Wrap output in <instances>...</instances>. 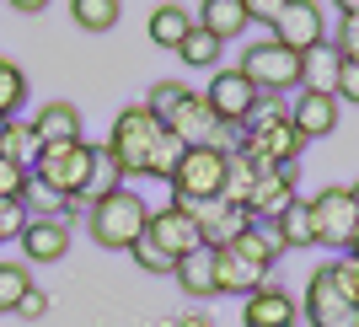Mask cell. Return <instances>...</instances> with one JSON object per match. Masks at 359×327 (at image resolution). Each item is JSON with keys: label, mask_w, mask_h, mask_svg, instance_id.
Listing matches in <instances>:
<instances>
[{"label": "cell", "mask_w": 359, "mask_h": 327, "mask_svg": "<svg viewBox=\"0 0 359 327\" xmlns=\"http://www.w3.org/2000/svg\"><path fill=\"white\" fill-rule=\"evenodd\" d=\"M145 220L150 209L135 188H113L107 199H91L86 209V225H91V241L107 247V253H129L140 236H145Z\"/></svg>", "instance_id": "6da1fadb"}, {"label": "cell", "mask_w": 359, "mask_h": 327, "mask_svg": "<svg viewBox=\"0 0 359 327\" xmlns=\"http://www.w3.org/2000/svg\"><path fill=\"white\" fill-rule=\"evenodd\" d=\"M166 134V124L150 113L145 102H129L113 119V134H107V150L118 156L123 166V178H145V166H150V150H156V140Z\"/></svg>", "instance_id": "7a4b0ae2"}, {"label": "cell", "mask_w": 359, "mask_h": 327, "mask_svg": "<svg viewBox=\"0 0 359 327\" xmlns=\"http://www.w3.org/2000/svg\"><path fill=\"white\" fill-rule=\"evenodd\" d=\"M225 156L231 150H220V145H188L182 150V161H177V172H172V204H210V199H220V188H225Z\"/></svg>", "instance_id": "3957f363"}, {"label": "cell", "mask_w": 359, "mask_h": 327, "mask_svg": "<svg viewBox=\"0 0 359 327\" xmlns=\"http://www.w3.org/2000/svg\"><path fill=\"white\" fill-rule=\"evenodd\" d=\"M91 156H97V145H86V140H70V145H43L38 150V161H32V178L48 182L54 194H86V178H91Z\"/></svg>", "instance_id": "277c9868"}, {"label": "cell", "mask_w": 359, "mask_h": 327, "mask_svg": "<svg viewBox=\"0 0 359 327\" xmlns=\"http://www.w3.org/2000/svg\"><path fill=\"white\" fill-rule=\"evenodd\" d=\"M247 81H252L257 91H295L300 86V54H290V48H279L269 38V44H252L247 54H241V65H236Z\"/></svg>", "instance_id": "5b68a950"}, {"label": "cell", "mask_w": 359, "mask_h": 327, "mask_svg": "<svg viewBox=\"0 0 359 327\" xmlns=\"http://www.w3.org/2000/svg\"><path fill=\"white\" fill-rule=\"evenodd\" d=\"M306 209H311V236L322 241V247H348L359 231V209L354 199H348V188H322L316 199H306Z\"/></svg>", "instance_id": "8992f818"}, {"label": "cell", "mask_w": 359, "mask_h": 327, "mask_svg": "<svg viewBox=\"0 0 359 327\" xmlns=\"http://www.w3.org/2000/svg\"><path fill=\"white\" fill-rule=\"evenodd\" d=\"M300 316L311 327H359V306L338 290L327 268H316L311 279H306V300H300Z\"/></svg>", "instance_id": "52a82bcc"}, {"label": "cell", "mask_w": 359, "mask_h": 327, "mask_svg": "<svg viewBox=\"0 0 359 327\" xmlns=\"http://www.w3.org/2000/svg\"><path fill=\"white\" fill-rule=\"evenodd\" d=\"M145 236L156 241V247H161V253L172 258V263H177V258H188L194 247H204L198 215H194L188 204H166V209H156V215L145 220Z\"/></svg>", "instance_id": "ba28073f"}, {"label": "cell", "mask_w": 359, "mask_h": 327, "mask_svg": "<svg viewBox=\"0 0 359 327\" xmlns=\"http://www.w3.org/2000/svg\"><path fill=\"white\" fill-rule=\"evenodd\" d=\"M273 44L290 48V54H306V48L327 44L322 38V0H285V11L273 16Z\"/></svg>", "instance_id": "9c48e42d"}, {"label": "cell", "mask_w": 359, "mask_h": 327, "mask_svg": "<svg viewBox=\"0 0 359 327\" xmlns=\"http://www.w3.org/2000/svg\"><path fill=\"white\" fill-rule=\"evenodd\" d=\"M290 204H295V166H263L252 182V199H247V215L273 225Z\"/></svg>", "instance_id": "30bf717a"}, {"label": "cell", "mask_w": 359, "mask_h": 327, "mask_svg": "<svg viewBox=\"0 0 359 327\" xmlns=\"http://www.w3.org/2000/svg\"><path fill=\"white\" fill-rule=\"evenodd\" d=\"M338 113H344V102L332 97V91H300L295 102H290V124H295V134L311 145V140H327L332 129H338Z\"/></svg>", "instance_id": "8fae6325"}, {"label": "cell", "mask_w": 359, "mask_h": 327, "mask_svg": "<svg viewBox=\"0 0 359 327\" xmlns=\"http://www.w3.org/2000/svg\"><path fill=\"white\" fill-rule=\"evenodd\" d=\"M204 102L215 107V119H220V124H236V129H241L247 107L257 102V86H252V81H247L241 70H215L210 91H204Z\"/></svg>", "instance_id": "7c38bea8"}, {"label": "cell", "mask_w": 359, "mask_h": 327, "mask_svg": "<svg viewBox=\"0 0 359 327\" xmlns=\"http://www.w3.org/2000/svg\"><path fill=\"white\" fill-rule=\"evenodd\" d=\"M215 129H220V119H215V107L204 102V91H188V97L166 113V134H177L182 145H215Z\"/></svg>", "instance_id": "4fadbf2b"}, {"label": "cell", "mask_w": 359, "mask_h": 327, "mask_svg": "<svg viewBox=\"0 0 359 327\" xmlns=\"http://www.w3.org/2000/svg\"><path fill=\"white\" fill-rule=\"evenodd\" d=\"M241 322L247 327H295L300 322V306L285 295V284H257L252 295H247V306H241Z\"/></svg>", "instance_id": "5bb4252c"}, {"label": "cell", "mask_w": 359, "mask_h": 327, "mask_svg": "<svg viewBox=\"0 0 359 327\" xmlns=\"http://www.w3.org/2000/svg\"><path fill=\"white\" fill-rule=\"evenodd\" d=\"M269 274L273 268L241 258L236 247H215V290H220V295H252L257 284H269Z\"/></svg>", "instance_id": "9a60e30c"}, {"label": "cell", "mask_w": 359, "mask_h": 327, "mask_svg": "<svg viewBox=\"0 0 359 327\" xmlns=\"http://www.w3.org/2000/svg\"><path fill=\"white\" fill-rule=\"evenodd\" d=\"M22 253H27V263H60V258L70 253V220H65V215L27 220V231H22Z\"/></svg>", "instance_id": "2e32d148"}, {"label": "cell", "mask_w": 359, "mask_h": 327, "mask_svg": "<svg viewBox=\"0 0 359 327\" xmlns=\"http://www.w3.org/2000/svg\"><path fill=\"white\" fill-rule=\"evenodd\" d=\"M198 215V231H204V247H231V241L252 225V215L236 204H220V199H210V204H194Z\"/></svg>", "instance_id": "e0dca14e"}, {"label": "cell", "mask_w": 359, "mask_h": 327, "mask_svg": "<svg viewBox=\"0 0 359 327\" xmlns=\"http://www.w3.org/2000/svg\"><path fill=\"white\" fill-rule=\"evenodd\" d=\"M32 129H38V140H43V145H70V140H86V134H81V107L65 102V97L38 107Z\"/></svg>", "instance_id": "ac0fdd59"}, {"label": "cell", "mask_w": 359, "mask_h": 327, "mask_svg": "<svg viewBox=\"0 0 359 327\" xmlns=\"http://www.w3.org/2000/svg\"><path fill=\"white\" fill-rule=\"evenodd\" d=\"M194 27H198V16L188 11V6H177V0H166V6L150 11V44H156V48H172V54H177V44Z\"/></svg>", "instance_id": "d6986e66"}, {"label": "cell", "mask_w": 359, "mask_h": 327, "mask_svg": "<svg viewBox=\"0 0 359 327\" xmlns=\"http://www.w3.org/2000/svg\"><path fill=\"white\" fill-rule=\"evenodd\" d=\"M177 284L188 290L194 300H215L220 290H215V247H194L188 258H177Z\"/></svg>", "instance_id": "ffe728a7"}, {"label": "cell", "mask_w": 359, "mask_h": 327, "mask_svg": "<svg viewBox=\"0 0 359 327\" xmlns=\"http://www.w3.org/2000/svg\"><path fill=\"white\" fill-rule=\"evenodd\" d=\"M198 27L215 32L220 44H231V38H241L252 22H247V11H241V0H204V6H198Z\"/></svg>", "instance_id": "44dd1931"}, {"label": "cell", "mask_w": 359, "mask_h": 327, "mask_svg": "<svg viewBox=\"0 0 359 327\" xmlns=\"http://www.w3.org/2000/svg\"><path fill=\"white\" fill-rule=\"evenodd\" d=\"M338 48L332 44H316V48H306V54H300V86L306 91H332L338 86Z\"/></svg>", "instance_id": "7402d4cb"}, {"label": "cell", "mask_w": 359, "mask_h": 327, "mask_svg": "<svg viewBox=\"0 0 359 327\" xmlns=\"http://www.w3.org/2000/svg\"><path fill=\"white\" fill-rule=\"evenodd\" d=\"M38 150H43V140H38L32 124H22V119H6V124H0V156H6V161L32 166V161H38Z\"/></svg>", "instance_id": "603a6c76"}, {"label": "cell", "mask_w": 359, "mask_h": 327, "mask_svg": "<svg viewBox=\"0 0 359 327\" xmlns=\"http://www.w3.org/2000/svg\"><path fill=\"white\" fill-rule=\"evenodd\" d=\"M241 258H252V263H263V268H273V258L285 253V241H279V231L273 225H263V220H252L247 231H241L236 241H231Z\"/></svg>", "instance_id": "cb8c5ba5"}, {"label": "cell", "mask_w": 359, "mask_h": 327, "mask_svg": "<svg viewBox=\"0 0 359 327\" xmlns=\"http://www.w3.org/2000/svg\"><path fill=\"white\" fill-rule=\"evenodd\" d=\"M252 182H257V166L247 161V156H225V188H220V204H236L247 209V199H252Z\"/></svg>", "instance_id": "d4e9b609"}, {"label": "cell", "mask_w": 359, "mask_h": 327, "mask_svg": "<svg viewBox=\"0 0 359 327\" xmlns=\"http://www.w3.org/2000/svg\"><path fill=\"white\" fill-rule=\"evenodd\" d=\"M113 188H123V166L118 156L107 145H97V156H91V178H86V199H107Z\"/></svg>", "instance_id": "484cf974"}, {"label": "cell", "mask_w": 359, "mask_h": 327, "mask_svg": "<svg viewBox=\"0 0 359 327\" xmlns=\"http://www.w3.org/2000/svg\"><path fill=\"white\" fill-rule=\"evenodd\" d=\"M22 102H27V75L16 60H0V124L22 119Z\"/></svg>", "instance_id": "4316f807"}, {"label": "cell", "mask_w": 359, "mask_h": 327, "mask_svg": "<svg viewBox=\"0 0 359 327\" xmlns=\"http://www.w3.org/2000/svg\"><path fill=\"white\" fill-rule=\"evenodd\" d=\"M220 48H225V44L215 38V32L194 27V32L177 44V60H182V65H194V70H215V65H220Z\"/></svg>", "instance_id": "83f0119b"}, {"label": "cell", "mask_w": 359, "mask_h": 327, "mask_svg": "<svg viewBox=\"0 0 359 327\" xmlns=\"http://www.w3.org/2000/svg\"><path fill=\"white\" fill-rule=\"evenodd\" d=\"M118 11H123V0H70V16L86 32H113L118 27Z\"/></svg>", "instance_id": "f1b7e54d"}, {"label": "cell", "mask_w": 359, "mask_h": 327, "mask_svg": "<svg viewBox=\"0 0 359 327\" xmlns=\"http://www.w3.org/2000/svg\"><path fill=\"white\" fill-rule=\"evenodd\" d=\"M273 231H279V241H285V253H295V247H311V241H316V236H311V209L300 204V199L285 209V215H279V220H273Z\"/></svg>", "instance_id": "f546056e"}, {"label": "cell", "mask_w": 359, "mask_h": 327, "mask_svg": "<svg viewBox=\"0 0 359 327\" xmlns=\"http://www.w3.org/2000/svg\"><path fill=\"white\" fill-rule=\"evenodd\" d=\"M22 209H27V220H48V215H65V194H54L48 182L32 178L27 194H22Z\"/></svg>", "instance_id": "4dcf8cb0"}, {"label": "cell", "mask_w": 359, "mask_h": 327, "mask_svg": "<svg viewBox=\"0 0 359 327\" xmlns=\"http://www.w3.org/2000/svg\"><path fill=\"white\" fill-rule=\"evenodd\" d=\"M290 119V107L273 97V91H257V102L247 107V119H241V134H257V129H269V124Z\"/></svg>", "instance_id": "1f68e13d"}, {"label": "cell", "mask_w": 359, "mask_h": 327, "mask_svg": "<svg viewBox=\"0 0 359 327\" xmlns=\"http://www.w3.org/2000/svg\"><path fill=\"white\" fill-rule=\"evenodd\" d=\"M182 140L177 134H161V140H156V150H150V166H145V178H172V172H177V161H182Z\"/></svg>", "instance_id": "d6a6232c"}, {"label": "cell", "mask_w": 359, "mask_h": 327, "mask_svg": "<svg viewBox=\"0 0 359 327\" xmlns=\"http://www.w3.org/2000/svg\"><path fill=\"white\" fill-rule=\"evenodd\" d=\"M22 290H32V274L22 263H0V312H16Z\"/></svg>", "instance_id": "836d02e7"}, {"label": "cell", "mask_w": 359, "mask_h": 327, "mask_svg": "<svg viewBox=\"0 0 359 327\" xmlns=\"http://www.w3.org/2000/svg\"><path fill=\"white\" fill-rule=\"evenodd\" d=\"M182 97H188V86H182V81H156V86H150V97H145V107L166 124V113H172Z\"/></svg>", "instance_id": "e575fe53"}, {"label": "cell", "mask_w": 359, "mask_h": 327, "mask_svg": "<svg viewBox=\"0 0 359 327\" xmlns=\"http://www.w3.org/2000/svg\"><path fill=\"white\" fill-rule=\"evenodd\" d=\"M129 258H135V263L145 268V274H172V268H177V263H172V258H166V253H161V247H156L150 236H140L135 247H129Z\"/></svg>", "instance_id": "d590c367"}, {"label": "cell", "mask_w": 359, "mask_h": 327, "mask_svg": "<svg viewBox=\"0 0 359 327\" xmlns=\"http://www.w3.org/2000/svg\"><path fill=\"white\" fill-rule=\"evenodd\" d=\"M27 182H32V166L0 156V199H22V194H27Z\"/></svg>", "instance_id": "8d00e7d4"}, {"label": "cell", "mask_w": 359, "mask_h": 327, "mask_svg": "<svg viewBox=\"0 0 359 327\" xmlns=\"http://www.w3.org/2000/svg\"><path fill=\"white\" fill-rule=\"evenodd\" d=\"M22 231H27L22 199H0V241H22Z\"/></svg>", "instance_id": "74e56055"}, {"label": "cell", "mask_w": 359, "mask_h": 327, "mask_svg": "<svg viewBox=\"0 0 359 327\" xmlns=\"http://www.w3.org/2000/svg\"><path fill=\"white\" fill-rule=\"evenodd\" d=\"M327 274H332V279H338V290H344V295L348 300H354V306H359V263H354V258H338V263H327Z\"/></svg>", "instance_id": "f35d334b"}, {"label": "cell", "mask_w": 359, "mask_h": 327, "mask_svg": "<svg viewBox=\"0 0 359 327\" xmlns=\"http://www.w3.org/2000/svg\"><path fill=\"white\" fill-rule=\"evenodd\" d=\"M332 97H338V102H359V65L354 60L338 65V86H332Z\"/></svg>", "instance_id": "ab89813d"}, {"label": "cell", "mask_w": 359, "mask_h": 327, "mask_svg": "<svg viewBox=\"0 0 359 327\" xmlns=\"http://www.w3.org/2000/svg\"><path fill=\"white\" fill-rule=\"evenodd\" d=\"M338 60H354L359 65V16H344V27H338Z\"/></svg>", "instance_id": "60d3db41"}, {"label": "cell", "mask_w": 359, "mask_h": 327, "mask_svg": "<svg viewBox=\"0 0 359 327\" xmlns=\"http://www.w3.org/2000/svg\"><path fill=\"white\" fill-rule=\"evenodd\" d=\"M16 316L22 322H38V316H48V295L32 284V290H22V300H16Z\"/></svg>", "instance_id": "b9f144b4"}, {"label": "cell", "mask_w": 359, "mask_h": 327, "mask_svg": "<svg viewBox=\"0 0 359 327\" xmlns=\"http://www.w3.org/2000/svg\"><path fill=\"white\" fill-rule=\"evenodd\" d=\"M241 11H247V22H263V27H273V16L285 11V0H241Z\"/></svg>", "instance_id": "7bdbcfd3"}, {"label": "cell", "mask_w": 359, "mask_h": 327, "mask_svg": "<svg viewBox=\"0 0 359 327\" xmlns=\"http://www.w3.org/2000/svg\"><path fill=\"white\" fill-rule=\"evenodd\" d=\"M11 11H22V16H38V11H48V0H6Z\"/></svg>", "instance_id": "ee69618b"}, {"label": "cell", "mask_w": 359, "mask_h": 327, "mask_svg": "<svg viewBox=\"0 0 359 327\" xmlns=\"http://www.w3.org/2000/svg\"><path fill=\"white\" fill-rule=\"evenodd\" d=\"M332 6H338L344 16H359V0H332Z\"/></svg>", "instance_id": "f6af8a7d"}, {"label": "cell", "mask_w": 359, "mask_h": 327, "mask_svg": "<svg viewBox=\"0 0 359 327\" xmlns=\"http://www.w3.org/2000/svg\"><path fill=\"white\" fill-rule=\"evenodd\" d=\"M344 253H348V258H354V263H359V231H354V241H348Z\"/></svg>", "instance_id": "bcb514c9"}, {"label": "cell", "mask_w": 359, "mask_h": 327, "mask_svg": "<svg viewBox=\"0 0 359 327\" xmlns=\"http://www.w3.org/2000/svg\"><path fill=\"white\" fill-rule=\"evenodd\" d=\"M348 199H354V209H359V182H354V188H348Z\"/></svg>", "instance_id": "7dc6e473"}]
</instances>
